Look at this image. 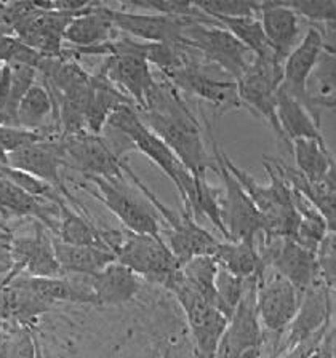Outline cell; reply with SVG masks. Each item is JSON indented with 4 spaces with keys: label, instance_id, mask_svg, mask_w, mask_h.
<instances>
[{
    "label": "cell",
    "instance_id": "cell-24",
    "mask_svg": "<svg viewBox=\"0 0 336 358\" xmlns=\"http://www.w3.org/2000/svg\"><path fill=\"white\" fill-rule=\"evenodd\" d=\"M90 283L97 299V306H122L132 301L141 288V278L120 262L101 268L98 273L90 275Z\"/></svg>",
    "mask_w": 336,
    "mask_h": 358
},
{
    "label": "cell",
    "instance_id": "cell-4",
    "mask_svg": "<svg viewBox=\"0 0 336 358\" xmlns=\"http://www.w3.org/2000/svg\"><path fill=\"white\" fill-rule=\"evenodd\" d=\"M123 173L128 179H132L134 187L143 195L144 200L153 206L155 215H159L164 221V231L167 235V246L170 248L173 256L176 257L179 266L192 259L195 256H211L220 240H216L215 235L205 231L200 224L195 221V217L188 211H176L165 205L164 201L150 190L141 181L136 173L132 170V166L123 162Z\"/></svg>",
    "mask_w": 336,
    "mask_h": 358
},
{
    "label": "cell",
    "instance_id": "cell-6",
    "mask_svg": "<svg viewBox=\"0 0 336 358\" xmlns=\"http://www.w3.org/2000/svg\"><path fill=\"white\" fill-rule=\"evenodd\" d=\"M164 288L170 291L181 306L194 339L195 357L215 358L227 318L189 287L181 275V271L173 273Z\"/></svg>",
    "mask_w": 336,
    "mask_h": 358
},
{
    "label": "cell",
    "instance_id": "cell-33",
    "mask_svg": "<svg viewBox=\"0 0 336 358\" xmlns=\"http://www.w3.org/2000/svg\"><path fill=\"white\" fill-rule=\"evenodd\" d=\"M216 24L231 32L237 41L250 50L255 58L276 59L267 38L262 32V26L258 16H245V18H213ZM277 61V59H276Z\"/></svg>",
    "mask_w": 336,
    "mask_h": 358
},
{
    "label": "cell",
    "instance_id": "cell-7",
    "mask_svg": "<svg viewBox=\"0 0 336 358\" xmlns=\"http://www.w3.org/2000/svg\"><path fill=\"white\" fill-rule=\"evenodd\" d=\"M64 166L85 176H98L111 182H125L122 155L101 134L87 130L59 136Z\"/></svg>",
    "mask_w": 336,
    "mask_h": 358
},
{
    "label": "cell",
    "instance_id": "cell-38",
    "mask_svg": "<svg viewBox=\"0 0 336 358\" xmlns=\"http://www.w3.org/2000/svg\"><path fill=\"white\" fill-rule=\"evenodd\" d=\"M317 278L325 288L335 293L336 283V234L328 232L316 251Z\"/></svg>",
    "mask_w": 336,
    "mask_h": 358
},
{
    "label": "cell",
    "instance_id": "cell-21",
    "mask_svg": "<svg viewBox=\"0 0 336 358\" xmlns=\"http://www.w3.org/2000/svg\"><path fill=\"white\" fill-rule=\"evenodd\" d=\"M323 48V38L317 26L309 24L304 37L293 48L282 64V82L280 90L306 108V82L316 66L318 55Z\"/></svg>",
    "mask_w": 336,
    "mask_h": 358
},
{
    "label": "cell",
    "instance_id": "cell-14",
    "mask_svg": "<svg viewBox=\"0 0 336 358\" xmlns=\"http://www.w3.org/2000/svg\"><path fill=\"white\" fill-rule=\"evenodd\" d=\"M215 66L200 63L184 67L173 72L170 76H164L170 80L181 93H189L200 101H206L220 114L231 109H245V106L239 98L237 83L235 80H226V78L216 77Z\"/></svg>",
    "mask_w": 336,
    "mask_h": 358
},
{
    "label": "cell",
    "instance_id": "cell-30",
    "mask_svg": "<svg viewBox=\"0 0 336 358\" xmlns=\"http://www.w3.org/2000/svg\"><path fill=\"white\" fill-rule=\"evenodd\" d=\"M277 120L284 136L291 144L295 139H312L325 144L321 127L317 125L300 101L291 98L284 90H277Z\"/></svg>",
    "mask_w": 336,
    "mask_h": 358
},
{
    "label": "cell",
    "instance_id": "cell-17",
    "mask_svg": "<svg viewBox=\"0 0 336 358\" xmlns=\"http://www.w3.org/2000/svg\"><path fill=\"white\" fill-rule=\"evenodd\" d=\"M258 278L246 280V288L242 301L235 307L226 329L221 336L215 358H237L251 347L262 345V328L256 312V285Z\"/></svg>",
    "mask_w": 336,
    "mask_h": 358
},
{
    "label": "cell",
    "instance_id": "cell-16",
    "mask_svg": "<svg viewBox=\"0 0 336 358\" xmlns=\"http://www.w3.org/2000/svg\"><path fill=\"white\" fill-rule=\"evenodd\" d=\"M260 251L265 267L272 268L304 294L317 282L316 253L302 248L293 238H272L262 242Z\"/></svg>",
    "mask_w": 336,
    "mask_h": 358
},
{
    "label": "cell",
    "instance_id": "cell-35",
    "mask_svg": "<svg viewBox=\"0 0 336 358\" xmlns=\"http://www.w3.org/2000/svg\"><path fill=\"white\" fill-rule=\"evenodd\" d=\"M245 288L246 280L235 277L231 272L224 271V268L218 266V272L215 277L218 307H220V312L227 318V320L231 318L235 307L239 306V302L242 301Z\"/></svg>",
    "mask_w": 336,
    "mask_h": 358
},
{
    "label": "cell",
    "instance_id": "cell-18",
    "mask_svg": "<svg viewBox=\"0 0 336 358\" xmlns=\"http://www.w3.org/2000/svg\"><path fill=\"white\" fill-rule=\"evenodd\" d=\"M112 24L117 31L125 32L143 43H181V34L190 21L202 20L192 16H170L159 13H134L115 10L106 5Z\"/></svg>",
    "mask_w": 336,
    "mask_h": 358
},
{
    "label": "cell",
    "instance_id": "cell-1",
    "mask_svg": "<svg viewBox=\"0 0 336 358\" xmlns=\"http://www.w3.org/2000/svg\"><path fill=\"white\" fill-rule=\"evenodd\" d=\"M138 119L164 141L194 179L206 178L213 165L205 150L197 117L189 109L179 90L162 76Z\"/></svg>",
    "mask_w": 336,
    "mask_h": 358
},
{
    "label": "cell",
    "instance_id": "cell-39",
    "mask_svg": "<svg viewBox=\"0 0 336 358\" xmlns=\"http://www.w3.org/2000/svg\"><path fill=\"white\" fill-rule=\"evenodd\" d=\"M293 10L298 18H306L309 24H325L335 22L336 3L335 0H298V2H285Z\"/></svg>",
    "mask_w": 336,
    "mask_h": 358
},
{
    "label": "cell",
    "instance_id": "cell-44",
    "mask_svg": "<svg viewBox=\"0 0 336 358\" xmlns=\"http://www.w3.org/2000/svg\"><path fill=\"white\" fill-rule=\"evenodd\" d=\"M5 36H13V31H11V27L8 26L0 24V37H5Z\"/></svg>",
    "mask_w": 336,
    "mask_h": 358
},
{
    "label": "cell",
    "instance_id": "cell-43",
    "mask_svg": "<svg viewBox=\"0 0 336 358\" xmlns=\"http://www.w3.org/2000/svg\"><path fill=\"white\" fill-rule=\"evenodd\" d=\"M237 358H261V347H251V349H246Z\"/></svg>",
    "mask_w": 336,
    "mask_h": 358
},
{
    "label": "cell",
    "instance_id": "cell-37",
    "mask_svg": "<svg viewBox=\"0 0 336 358\" xmlns=\"http://www.w3.org/2000/svg\"><path fill=\"white\" fill-rule=\"evenodd\" d=\"M0 175L7 178L8 181H11L13 184H16V186L21 187L24 192L32 195V197H36L42 201H47V203H53L56 206H59L61 203H64L66 201L52 186H48V184L38 181V179L26 175V173H22L20 170H15V168H10V166L0 168Z\"/></svg>",
    "mask_w": 336,
    "mask_h": 358
},
{
    "label": "cell",
    "instance_id": "cell-12",
    "mask_svg": "<svg viewBox=\"0 0 336 358\" xmlns=\"http://www.w3.org/2000/svg\"><path fill=\"white\" fill-rule=\"evenodd\" d=\"M8 166L52 186L76 211L90 216L85 206L76 199V195H72L64 182L63 173H61L64 168V160L59 138L42 139V141L27 144L15 152H10Z\"/></svg>",
    "mask_w": 336,
    "mask_h": 358
},
{
    "label": "cell",
    "instance_id": "cell-9",
    "mask_svg": "<svg viewBox=\"0 0 336 358\" xmlns=\"http://www.w3.org/2000/svg\"><path fill=\"white\" fill-rule=\"evenodd\" d=\"M282 82V66L276 59H260L255 58L248 66L237 83L239 98L251 115L258 119H265L267 125L272 128L279 141L291 149V144L285 139L280 130L276 106H277V90Z\"/></svg>",
    "mask_w": 336,
    "mask_h": 358
},
{
    "label": "cell",
    "instance_id": "cell-11",
    "mask_svg": "<svg viewBox=\"0 0 336 358\" xmlns=\"http://www.w3.org/2000/svg\"><path fill=\"white\" fill-rule=\"evenodd\" d=\"M115 261L130 268L139 278L165 287L179 262L168 248L164 237L138 235L122 231V240L115 250Z\"/></svg>",
    "mask_w": 336,
    "mask_h": 358
},
{
    "label": "cell",
    "instance_id": "cell-36",
    "mask_svg": "<svg viewBox=\"0 0 336 358\" xmlns=\"http://www.w3.org/2000/svg\"><path fill=\"white\" fill-rule=\"evenodd\" d=\"M194 7L209 18H245L258 16L261 10L260 2L245 0H209V2H192Z\"/></svg>",
    "mask_w": 336,
    "mask_h": 358
},
{
    "label": "cell",
    "instance_id": "cell-22",
    "mask_svg": "<svg viewBox=\"0 0 336 358\" xmlns=\"http://www.w3.org/2000/svg\"><path fill=\"white\" fill-rule=\"evenodd\" d=\"M262 32L267 38L277 63L282 66L287 56L298 45L301 22L298 15L285 2H262L260 15Z\"/></svg>",
    "mask_w": 336,
    "mask_h": 358
},
{
    "label": "cell",
    "instance_id": "cell-42",
    "mask_svg": "<svg viewBox=\"0 0 336 358\" xmlns=\"http://www.w3.org/2000/svg\"><path fill=\"white\" fill-rule=\"evenodd\" d=\"M15 271V261L10 251V243L0 242V278L10 275Z\"/></svg>",
    "mask_w": 336,
    "mask_h": 358
},
{
    "label": "cell",
    "instance_id": "cell-2",
    "mask_svg": "<svg viewBox=\"0 0 336 358\" xmlns=\"http://www.w3.org/2000/svg\"><path fill=\"white\" fill-rule=\"evenodd\" d=\"M143 42L128 37H115L94 48L69 50L72 58L80 55H106L104 64L98 71L106 80L119 88L125 96L132 101L134 109L144 110L149 94L155 87V77L150 66L146 61Z\"/></svg>",
    "mask_w": 336,
    "mask_h": 358
},
{
    "label": "cell",
    "instance_id": "cell-10",
    "mask_svg": "<svg viewBox=\"0 0 336 358\" xmlns=\"http://www.w3.org/2000/svg\"><path fill=\"white\" fill-rule=\"evenodd\" d=\"M85 181L93 184V187L85 184H80L78 187L101 201L123 224L125 231L162 237L160 222L153 206L134 192L127 190L125 182H111L98 176H85Z\"/></svg>",
    "mask_w": 336,
    "mask_h": 358
},
{
    "label": "cell",
    "instance_id": "cell-20",
    "mask_svg": "<svg viewBox=\"0 0 336 358\" xmlns=\"http://www.w3.org/2000/svg\"><path fill=\"white\" fill-rule=\"evenodd\" d=\"M10 251L15 261V271L5 278L7 282L26 272L27 277L53 278L61 277V268L56 261L52 238L42 224L36 226V234L29 237H15L10 240Z\"/></svg>",
    "mask_w": 336,
    "mask_h": 358
},
{
    "label": "cell",
    "instance_id": "cell-41",
    "mask_svg": "<svg viewBox=\"0 0 336 358\" xmlns=\"http://www.w3.org/2000/svg\"><path fill=\"white\" fill-rule=\"evenodd\" d=\"M38 341L29 328H20L7 334V358H37Z\"/></svg>",
    "mask_w": 336,
    "mask_h": 358
},
{
    "label": "cell",
    "instance_id": "cell-27",
    "mask_svg": "<svg viewBox=\"0 0 336 358\" xmlns=\"http://www.w3.org/2000/svg\"><path fill=\"white\" fill-rule=\"evenodd\" d=\"M53 251L63 275H94L115 261V255L98 246H78L61 242L50 234Z\"/></svg>",
    "mask_w": 336,
    "mask_h": 358
},
{
    "label": "cell",
    "instance_id": "cell-26",
    "mask_svg": "<svg viewBox=\"0 0 336 358\" xmlns=\"http://www.w3.org/2000/svg\"><path fill=\"white\" fill-rule=\"evenodd\" d=\"M335 63V50L323 47L306 82V109L321 128L322 109L333 110L336 103Z\"/></svg>",
    "mask_w": 336,
    "mask_h": 358
},
{
    "label": "cell",
    "instance_id": "cell-28",
    "mask_svg": "<svg viewBox=\"0 0 336 358\" xmlns=\"http://www.w3.org/2000/svg\"><path fill=\"white\" fill-rule=\"evenodd\" d=\"M123 106H133V103L115 88L103 76L92 74V94L85 112V128L93 134H101L109 117ZM134 108V106H133Z\"/></svg>",
    "mask_w": 336,
    "mask_h": 358
},
{
    "label": "cell",
    "instance_id": "cell-34",
    "mask_svg": "<svg viewBox=\"0 0 336 358\" xmlns=\"http://www.w3.org/2000/svg\"><path fill=\"white\" fill-rule=\"evenodd\" d=\"M183 278L190 288L197 291V293L209 301L215 309L220 310L218 307V296L215 289V277L218 272V264L211 256H195L192 259L179 267Z\"/></svg>",
    "mask_w": 336,
    "mask_h": 358
},
{
    "label": "cell",
    "instance_id": "cell-31",
    "mask_svg": "<svg viewBox=\"0 0 336 358\" xmlns=\"http://www.w3.org/2000/svg\"><path fill=\"white\" fill-rule=\"evenodd\" d=\"M58 211L59 222L58 232L55 235L56 238H59L61 242L69 245L98 246V248L109 250L104 242L103 229H99L92 221V217L76 211L67 201L58 206Z\"/></svg>",
    "mask_w": 336,
    "mask_h": 358
},
{
    "label": "cell",
    "instance_id": "cell-3",
    "mask_svg": "<svg viewBox=\"0 0 336 358\" xmlns=\"http://www.w3.org/2000/svg\"><path fill=\"white\" fill-rule=\"evenodd\" d=\"M106 127L120 133L130 143L132 149L144 154L164 175L168 176L179 192L183 210L194 216L195 181L192 175L184 168L170 148L138 119L136 109L133 106H123L109 117Z\"/></svg>",
    "mask_w": 336,
    "mask_h": 358
},
{
    "label": "cell",
    "instance_id": "cell-25",
    "mask_svg": "<svg viewBox=\"0 0 336 358\" xmlns=\"http://www.w3.org/2000/svg\"><path fill=\"white\" fill-rule=\"evenodd\" d=\"M115 31L106 5L92 2L85 11L72 18L64 32V41L76 45V52H82L115 38Z\"/></svg>",
    "mask_w": 336,
    "mask_h": 358
},
{
    "label": "cell",
    "instance_id": "cell-8",
    "mask_svg": "<svg viewBox=\"0 0 336 358\" xmlns=\"http://www.w3.org/2000/svg\"><path fill=\"white\" fill-rule=\"evenodd\" d=\"M206 130L210 133L213 148L211 168L223 179L221 210L229 240L255 242L258 234H262V217L237 179L224 166L220 157V145H218L215 134H213V125H210L209 122H206Z\"/></svg>",
    "mask_w": 336,
    "mask_h": 358
},
{
    "label": "cell",
    "instance_id": "cell-29",
    "mask_svg": "<svg viewBox=\"0 0 336 358\" xmlns=\"http://www.w3.org/2000/svg\"><path fill=\"white\" fill-rule=\"evenodd\" d=\"M211 257L224 271L231 272L232 275L242 280L260 277L266 268L261 261L256 243L245 242V240L218 242Z\"/></svg>",
    "mask_w": 336,
    "mask_h": 358
},
{
    "label": "cell",
    "instance_id": "cell-13",
    "mask_svg": "<svg viewBox=\"0 0 336 358\" xmlns=\"http://www.w3.org/2000/svg\"><path fill=\"white\" fill-rule=\"evenodd\" d=\"M301 293L272 268H265L256 285V312L261 328L280 334L288 328L301 302Z\"/></svg>",
    "mask_w": 336,
    "mask_h": 358
},
{
    "label": "cell",
    "instance_id": "cell-5",
    "mask_svg": "<svg viewBox=\"0 0 336 358\" xmlns=\"http://www.w3.org/2000/svg\"><path fill=\"white\" fill-rule=\"evenodd\" d=\"M181 45L192 48L204 63L215 66L231 80H239L255 59L248 48L209 16L190 21L184 27Z\"/></svg>",
    "mask_w": 336,
    "mask_h": 358
},
{
    "label": "cell",
    "instance_id": "cell-23",
    "mask_svg": "<svg viewBox=\"0 0 336 358\" xmlns=\"http://www.w3.org/2000/svg\"><path fill=\"white\" fill-rule=\"evenodd\" d=\"M0 213L5 217H34L52 235L58 232V206L32 197L2 175H0Z\"/></svg>",
    "mask_w": 336,
    "mask_h": 358
},
{
    "label": "cell",
    "instance_id": "cell-45",
    "mask_svg": "<svg viewBox=\"0 0 336 358\" xmlns=\"http://www.w3.org/2000/svg\"><path fill=\"white\" fill-rule=\"evenodd\" d=\"M37 358H47L45 357V354L42 352V349H41V345H38V350H37Z\"/></svg>",
    "mask_w": 336,
    "mask_h": 358
},
{
    "label": "cell",
    "instance_id": "cell-32",
    "mask_svg": "<svg viewBox=\"0 0 336 358\" xmlns=\"http://www.w3.org/2000/svg\"><path fill=\"white\" fill-rule=\"evenodd\" d=\"M291 152L295 157L296 170L309 182H318L335 170V159L327 144L312 139H295L291 141Z\"/></svg>",
    "mask_w": 336,
    "mask_h": 358
},
{
    "label": "cell",
    "instance_id": "cell-40",
    "mask_svg": "<svg viewBox=\"0 0 336 358\" xmlns=\"http://www.w3.org/2000/svg\"><path fill=\"white\" fill-rule=\"evenodd\" d=\"M10 66V78H11V87H10V108L16 114L18 104L21 98L24 96L34 83H36L37 69L34 66L20 63V61H11L7 63Z\"/></svg>",
    "mask_w": 336,
    "mask_h": 358
},
{
    "label": "cell",
    "instance_id": "cell-19",
    "mask_svg": "<svg viewBox=\"0 0 336 358\" xmlns=\"http://www.w3.org/2000/svg\"><path fill=\"white\" fill-rule=\"evenodd\" d=\"M333 322V293L318 282L301 296V302L293 320L288 324L285 347L279 354H285L295 345L304 343L317 333L323 331Z\"/></svg>",
    "mask_w": 336,
    "mask_h": 358
},
{
    "label": "cell",
    "instance_id": "cell-15",
    "mask_svg": "<svg viewBox=\"0 0 336 358\" xmlns=\"http://www.w3.org/2000/svg\"><path fill=\"white\" fill-rule=\"evenodd\" d=\"M11 27L13 36L26 47L47 58H69L63 48L64 32L72 18L80 13L43 10L38 7ZM92 5V3H90ZM85 11V10H83Z\"/></svg>",
    "mask_w": 336,
    "mask_h": 358
}]
</instances>
